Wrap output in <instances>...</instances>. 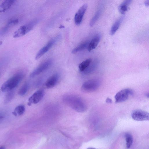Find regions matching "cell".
<instances>
[{
	"label": "cell",
	"mask_w": 149,
	"mask_h": 149,
	"mask_svg": "<svg viewBox=\"0 0 149 149\" xmlns=\"http://www.w3.org/2000/svg\"><path fill=\"white\" fill-rule=\"evenodd\" d=\"M18 19L12 20L10 21L7 24V25L2 30L3 32H6L9 29L10 27L12 25H15L18 23Z\"/></svg>",
	"instance_id": "cell-22"
},
{
	"label": "cell",
	"mask_w": 149,
	"mask_h": 149,
	"mask_svg": "<svg viewBox=\"0 0 149 149\" xmlns=\"http://www.w3.org/2000/svg\"><path fill=\"white\" fill-rule=\"evenodd\" d=\"M16 0H6L0 6V12H4L9 9Z\"/></svg>",
	"instance_id": "cell-12"
},
{
	"label": "cell",
	"mask_w": 149,
	"mask_h": 149,
	"mask_svg": "<svg viewBox=\"0 0 149 149\" xmlns=\"http://www.w3.org/2000/svg\"><path fill=\"white\" fill-rule=\"evenodd\" d=\"M90 42L87 41L83 43L74 48L72 51V53H75L88 48Z\"/></svg>",
	"instance_id": "cell-15"
},
{
	"label": "cell",
	"mask_w": 149,
	"mask_h": 149,
	"mask_svg": "<svg viewBox=\"0 0 149 149\" xmlns=\"http://www.w3.org/2000/svg\"><path fill=\"white\" fill-rule=\"evenodd\" d=\"M98 63V61L97 59H95L92 61L88 67L83 72L86 74L92 73L96 69Z\"/></svg>",
	"instance_id": "cell-13"
},
{
	"label": "cell",
	"mask_w": 149,
	"mask_h": 149,
	"mask_svg": "<svg viewBox=\"0 0 149 149\" xmlns=\"http://www.w3.org/2000/svg\"><path fill=\"white\" fill-rule=\"evenodd\" d=\"M64 102L72 109L80 112H83L87 109V106L83 99L74 94L66 95L63 97Z\"/></svg>",
	"instance_id": "cell-1"
},
{
	"label": "cell",
	"mask_w": 149,
	"mask_h": 149,
	"mask_svg": "<svg viewBox=\"0 0 149 149\" xmlns=\"http://www.w3.org/2000/svg\"><path fill=\"white\" fill-rule=\"evenodd\" d=\"M88 7V5L85 4L81 7L76 14L74 18V21L76 24L79 26L81 23L84 16Z\"/></svg>",
	"instance_id": "cell-9"
},
{
	"label": "cell",
	"mask_w": 149,
	"mask_h": 149,
	"mask_svg": "<svg viewBox=\"0 0 149 149\" xmlns=\"http://www.w3.org/2000/svg\"><path fill=\"white\" fill-rule=\"evenodd\" d=\"M100 34L96 35L90 42L88 47V50L90 52L95 49L97 46L101 39Z\"/></svg>",
	"instance_id": "cell-11"
},
{
	"label": "cell",
	"mask_w": 149,
	"mask_h": 149,
	"mask_svg": "<svg viewBox=\"0 0 149 149\" xmlns=\"http://www.w3.org/2000/svg\"><path fill=\"white\" fill-rule=\"evenodd\" d=\"M38 22L37 19L34 20L21 26L14 32L13 37L17 38L24 36L33 29Z\"/></svg>",
	"instance_id": "cell-4"
},
{
	"label": "cell",
	"mask_w": 149,
	"mask_h": 149,
	"mask_svg": "<svg viewBox=\"0 0 149 149\" xmlns=\"http://www.w3.org/2000/svg\"><path fill=\"white\" fill-rule=\"evenodd\" d=\"M144 5L146 7H149V0H146L144 3Z\"/></svg>",
	"instance_id": "cell-26"
},
{
	"label": "cell",
	"mask_w": 149,
	"mask_h": 149,
	"mask_svg": "<svg viewBox=\"0 0 149 149\" xmlns=\"http://www.w3.org/2000/svg\"><path fill=\"white\" fill-rule=\"evenodd\" d=\"M8 94L5 100V103L6 104L10 102L13 98L14 95V93L13 91H10Z\"/></svg>",
	"instance_id": "cell-23"
},
{
	"label": "cell",
	"mask_w": 149,
	"mask_h": 149,
	"mask_svg": "<svg viewBox=\"0 0 149 149\" xmlns=\"http://www.w3.org/2000/svg\"><path fill=\"white\" fill-rule=\"evenodd\" d=\"M92 61V59L90 58L83 61L79 65L80 70L81 72H83L88 67Z\"/></svg>",
	"instance_id": "cell-17"
},
{
	"label": "cell",
	"mask_w": 149,
	"mask_h": 149,
	"mask_svg": "<svg viewBox=\"0 0 149 149\" xmlns=\"http://www.w3.org/2000/svg\"><path fill=\"white\" fill-rule=\"evenodd\" d=\"M145 96L149 98V93H147V94H146V95H145Z\"/></svg>",
	"instance_id": "cell-28"
},
{
	"label": "cell",
	"mask_w": 149,
	"mask_h": 149,
	"mask_svg": "<svg viewBox=\"0 0 149 149\" xmlns=\"http://www.w3.org/2000/svg\"><path fill=\"white\" fill-rule=\"evenodd\" d=\"M24 73L19 72L15 74L2 85L1 90L3 92H9L16 88L24 77Z\"/></svg>",
	"instance_id": "cell-2"
},
{
	"label": "cell",
	"mask_w": 149,
	"mask_h": 149,
	"mask_svg": "<svg viewBox=\"0 0 149 149\" xmlns=\"http://www.w3.org/2000/svg\"><path fill=\"white\" fill-rule=\"evenodd\" d=\"M106 102H107L108 103H112V100L109 98H108L107 99V100H106Z\"/></svg>",
	"instance_id": "cell-27"
},
{
	"label": "cell",
	"mask_w": 149,
	"mask_h": 149,
	"mask_svg": "<svg viewBox=\"0 0 149 149\" xmlns=\"http://www.w3.org/2000/svg\"><path fill=\"white\" fill-rule=\"evenodd\" d=\"M52 62V60L49 59L42 63L31 73L30 77L33 78L39 75L48 69L51 66Z\"/></svg>",
	"instance_id": "cell-5"
},
{
	"label": "cell",
	"mask_w": 149,
	"mask_h": 149,
	"mask_svg": "<svg viewBox=\"0 0 149 149\" xmlns=\"http://www.w3.org/2000/svg\"><path fill=\"white\" fill-rule=\"evenodd\" d=\"M101 13V10H99L97 12L90 21V26L92 27L94 26L99 18Z\"/></svg>",
	"instance_id": "cell-20"
},
{
	"label": "cell",
	"mask_w": 149,
	"mask_h": 149,
	"mask_svg": "<svg viewBox=\"0 0 149 149\" xmlns=\"http://www.w3.org/2000/svg\"><path fill=\"white\" fill-rule=\"evenodd\" d=\"M0 149H5V147L4 146H2L1 147V148H0Z\"/></svg>",
	"instance_id": "cell-29"
},
{
	"label": "cell",
	"mask_w": 149,
	"mask_h": 149,
	"mask_svg": "<svg viewBox=\"0 0 149 149\" xmlns=\"http://www.w3.org/2000/svg\"><path fill=\"white\" fill-rule=\"evenodd\" d=\"M132 90L129 89H124L118 92L115 96V102L120 103L127 100L130 95H132Z\"/></svg>",
	"instance_id": "cell-6"
},
{
	"label": "cell",
	"mask_w": 149,
	"mask_h": 149,
	"mask_svg": "<svg viewBox=\"0 0 149 149\" xmlns=\"http://www.w3.org/2000/svg\"><path fill=\"white\" fill-rule=\"evenodd\" d=\"M123 18H121L117 21L112 26L110 31V34L111 35H114L119 28L121 23L123 20Z\"/></svg>",
	"instance_id": "cell-14"
},
{
	"label": "cell",
	"mask_w": 149,
	"mask_h": 149,
	"mask_svg": "<svg viewBox=\"0 0 149 149\" xmlns=\"http://www.w3.org/2000/svg\"><path fill=\"white\" fill-rule=\"evenodd\" d=\"M25 108L24 106L20 105L17 106L15 109L13 114L16 116H20L22 115L25 112Z\"/></svg>",
	"instance_id": "cell-16"
},
{
	"label": "cell",
	"mask_w": 149,
	"mask_h": 149,
	"mask_svg": "<svg viewBox=\"0 0 149 149\" xmlns=\"http://www.w3.org/2000/svg\"><path fill=\"white\" fill-rule=\"evenodd\" d=\"M59 78V75L58 74L55 73L53 74L45 82V88L47 89H50L54 87L58 83Z\"/></svg>",
	"instance_id": "cell-10"
},
{
	"label": "cell",
	"mask_w": 149,
	"mask_h": 149,
	"mask_svg": "<svg viewBox=\"0 0 149 149\" xmlns=\"http://www.w3.org/2000/svg\"><path fill=\"white\" fill-rule=\"evenodd\" d=\"M126 138V146L127 148H130L133 142V138L132 135L129 133H126L124 135Z\"/></svg>",
	"instance_id": "cell-18"
},
{
	"label": "cell",
	"mask_w": 149,
	"mask_h": 149,
	"mask_svg": "<svg viewBox=\"0 0 149 149\" xmlns=\"http://www.w3.org/2000/svg\"><path fill=\"white\" fill-rule=\"evenodd\" d=\"M101 85V82L98 79H92L85 82L82 85L81 90L83 92L89 93L97 90Z\"/></svg>",
	"instance_id": "cell-3"
},
{
	"label": "cell",
	"mask_w": 149,
	"mask_h": 149,
	"mask_svg": "<svg viewBox=\"0 0 149 149\" xmlns=\"http://www.w3.org/2000/svg\"><path fill=\"white\" fill-rule=\"evenodd\" d=\"M44 95L43 90L40 89L35 92L28 99V105L30 106L32 104H36L43 99Z\"/></svg>",
	"instance_id": "cell-8"
},
{
	"label": "cell",
	"mask_w": 149,
	"mask_h": 149,
	"mask_svg": "<svg viewBox=\"0 0 149 149\" xmlns=\"http://www.w3.org/2000/svg\"><path fill=\"white\" fill-rule=\"evenodd\" d=\"M131 117L133 119L136 121H149V113L141 110L133 111L131 114Z\"/></svg>",
	"instance_id": "cell-7"
},
{
	"label": "cell",
	"mask_w": 149,
	"mask_h": 149,
	"mask_svg": "<svg viewBox=\"0 0 149 149\" xmlns=\"http://www.w3.org/2000/svg\"><path fill=\"white\" fill-rule=\"evenodd\" d=\"M132 1V0H125L122 3L128 6L131 3Z\"/></svg>",
	"instance_id": "cell-25"
},
{
	"label": "cell",
	"mask_w": 149,
	"mask_h": 149,
	"mask_svg": "<svg viewBox=\"0 0 149 149\" xmlns=\"http://www.w3.org/2000/svg\"><path fill=\"white\" fill-rule=\"evenodd\" d=\"M29 85L28 83H25L20 88L18 92L19 95L21 96L24 95L28 91Z\"/></svg>",
	"instance_id": "cell-21"
},
{
	"label": "cell",
	"mask_w": 149,
	"mask_h": 149,
	"mask_svg": "<svg viewBox=\"0 0 149 149\" xmlns=\"http://www.w3.org/2000/svg\"><path fill=\"white\" fill-rule=\"evenodd\" d=\"M50 49L46 45L41 49L38 52L35 57L36 60L40 58Z\"/></svg>",
	"instance_id": "cell-19"
},
{
	"label": "cell",
	"mask_w": 149,
	"mask_h": 149,
	"mask_svg": "<svg viewBox=\"0 0 149 149\" xmlns=\"http://www.w3.org/2000/svg\"><path fill=\"white\" fill-rule=\"evenodd\" d=\"M128 6L122 3L119 7V10L121 14H125L128 10Z\"/></svg>",
	"instance_id": "cell-24"
}]
</instances>
